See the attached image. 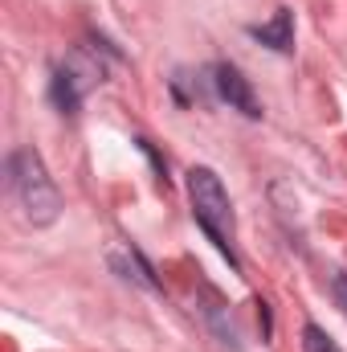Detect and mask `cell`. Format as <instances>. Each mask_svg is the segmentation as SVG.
<instances>
[{
  "label": "cell",
  "mask_w": 347,
  "mask_h": 352,
  "mask_svg": "<svg viewBox=\"0 0 347 352\" xmlns=\"http://www.w3.org/2000/svg\"><path fill=\"white\" fill-rule=\"evenodd\" d=\"M188 201H192V217L200 221V230L217 242V250L237 266L233 254V205H229V192L221 184V176L213 168H192L188 173Z\"/></svg>",
  "instance_id": "cell-1"
},
{
  "label": "cell",
  "mask_w": 347,
  "mask_h": 352,
  "mask_svg": "<svg viewBox=\"0 0 347 352\" xmlns=\"http://www.w3.org/2000/svg\"><path fill=\"white\" fill-rule=\"evenodd\" d=\"M8 184H12V192H16V201H21V209L33 226H53L58 221L62 197H58L53 180H49L41 156L33 148H21V152L8 156Z\"/></svg>",
  "instance_id": "cell-2"
},
{
  "label": "cell",
  "mask_w": 347,
  "mask_h": 352,
  "mask_svg": "<svg viewBox=\"0 0 347 352\" xmlns=\"http://www.w3.org/2000/svg\"><path fill=\"white\" fill-rule=\"evenodd\" d=\"M213 87L217 94L233 107V111H241L246 119H261V107H258V94L250 87V78L237 70V66H229V62H221L217 70H213Z\"/></svg>",
  "instance_id": "cell-3"
},
{
  "label": "cell",
  "mask_w": 347,
  "mask_h": 352,
  "mask_svg": "<svg viewBox=\"0 0 347 352\" xmlns=\"http://www.w3.org/2000/svg\"><path fill=\"white\" fill-rule=\"evenodd\" d=\"M250 37L261 41V45H270V50H278V54H286L294 45V16H290V8H278L265 25H254Z\"/></svg>",
  "instance_id": "cell-4"
},
{
  "label": "cell",
  "mask_w": 347,
  "mask_h": 352,
  "mask_svg": "<svg viewBox=\"0 0 347 352\" xmlns=\"http://www.w3.org/2000/svg\"><path fill=\"white\" fill-rule=\"evenodd\" d=\"M82 90H86V82L78 78L74 66H62V70L53 74V82H49V94H53L58 111H66V115H74V111L82 107Z\"/></svg>",
  "instance_id": "cell-5"
},
{
  "label": "cell",
  "mask_w": 347,
  "mask_h": 352,
  "mask_svg": "<svg viewBox=\"0 0 347 352\" xmlns=\"http://www.w3.org/2000/svg\"><path fill=\"white\" fill-rule=\"evenodd\" d=\"M302 349L307 352H339V344H335L319 324H307V328H302Z\"/></svg>",
  "instance_id": "cell-6"
},
{
  "label": "cell",
  "mask_w": 347,
  "mask_h": 352,
  "mask_svg": "<svg viewBox=\"0 0 347 352\" xmlns=\"http://www.w3.org/2000/svg\"><path fill=\"white\" fill-rule=\"evenodd\" d=\"M331 295H335V303H339V311L347 316V274L339 270L335 278H331Z\"/></svg>",
  "instance_id": "cell-7"
}]
</instances>
